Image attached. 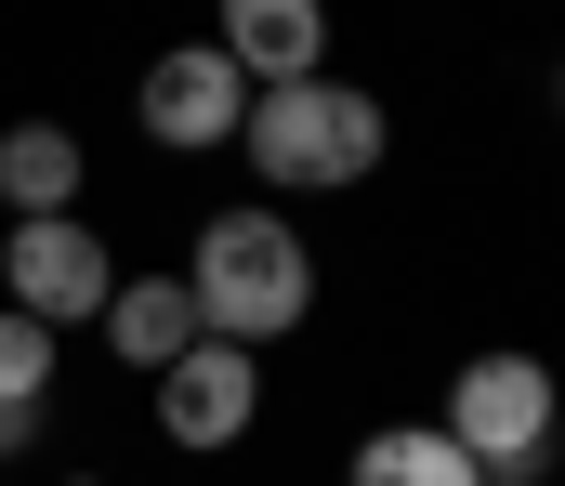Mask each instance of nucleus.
Listing matches in <instances>:
<instances>
[{
    "label": "nucleus",
    "instance_id": "9d476101",
    "mask_svg": "<svg viewBox=\"0 0 565 486\" xmlns=\"http://www.w3.org/2000/svg\"><path fill=\"white\" fill-rule=\"evenodd\" d=\"M355 486H487V474H473L434 421H395V434H369V447H355Z\"/></svg>",
    "mask_w": 565,
    "mask_h": 486
},
{
    "label": "nucleus",
    "instance_id": "20e7f679",
    "mask_svg": "<svg viewBox=\"0 0 565 486\" xmlns=\"http://www.w3.org/2000/svg\"><path fill=\"white\" fill-rule=\"evenodd\" d=\"M0 277H13V316H40V328L106 316V303H119V263H106V237H93L79 210H53V224H13Z\"/></svg>",
    "mask_w": 565,
    "mask_h": 486
},
{
    "label": "nucleus",
    "instance_id": "6e6552de",
    "mask_svg": "<svg viewBox=\"0 0 565 486\" xmlns=\"http://www.w3.org/2000/svg\"><path fill=\"white\" fill-rule=\"evenodd\" d=\"M106 342H119V368H184L211 328H198V303H184V277H132V290L106 303Z\"/></svg>",
    "mask_w": 565,
    "mask_h": 486
},
{
    "label": "nucleus",
    "instance_id": "ddd939ff",
    "mask_svg": "<svg viewBox=\"0 0 565 486\" xmlns=\"http://www.w3.org/2000/svg\"><path fill=\"white\" fill-rule=\"evenodd\" d=\"M66 486H93V474H66Z\"/></svg>",
    "mask_w": 565,
    "mask_h": 486
},
{
    "label": "nucleus",
    "instance_id": "f8f14e48",
    "mask_svg": "<svg viewBox=\"0 0 565 486\" xmlns=\"http://www.w3.org/2000/svg\"><path fill=\"white\" fill-rule=\"evenodd\" d=\"M13 447H26V408H0V461H13Z\"/></svg>",
    "mask_w": 565,
    "mask_h": 486
},
{
    "label": "nucleus",
    "instance_id": "0eeeda50",
    "mask_svg": "<svg viewBox=\"0 0 565 486\" xmlns=\"http://www.w3.org/2000/svg\"><path fill=\"white\" fill-rule=\"evenodd\" d=\"M224 66H237L250 93L316 79V66H329V13H316V0H224Z\"/></svg>",
    "mask_w": 565,
    "mask_h": 486
},
{
    "label": "nucleus",
    "instance_id": "f03ea898",
    "mask_svg": "<svg viewBox=\"0 0 565 486\" xmlns=\"http://www.w3.org/2000/svg\"><path fill=\"white\" fill-rule=\"evenodd\" d=\"M250 171L289 184V197H316V184H369L382 171V106L369 93H342V79H289V93H250Z\"/></svg>",
    "mask_w": 565,
    "mask_h": 486
},
{
    "label": "nucleus",
    "instance_id": "1a4fd4ad",
    "mask_svg": "<svg viewBox=\"0 0 565 486\" xmlns=\"http://www.w3.org/2000/svg\"><path fill=\"white\" fill-rule=\"evenodd\" d=\"M0 197H13V224H53L79 197V132H53V119L0 132Z\"/></svg>",
    "mask_w": 565,
    "mask_h": 486
},
{
    "label": "nucleus",
    "instance_id": "39448f33",
    "mask_svg": "<svg viewBox=\"0 0 565 486\" xmlns=\"http://www.w3.org/2000/svg\"><path fill=\"white\" fill-rule=\"evenodd\" d=\"M132 119L158 132V145H237V132H250V79L224 66V40H184V53L145 66Z\"/></svg>",
    "mask_w": 565,
    "mask_h": 486
},
{
    "label": "nucleus",
    "instance_id": "423d86ee",
    "mask_svg": "<svg viewBox=\"0 0 565 486\" xmlns=\"http://www.w3.org/2000/svg\"><path fill=\"white\" fill-rule=\"evenodd\" d=\"M250 421H264V355L198 342L184 368H158V434H171V447H237Z\"/></svg>",
    "mask_w": 565,
    "mask_h": 486
},
{
    "label": "nucleus",
    "instance_id": "f257e3e1",
    "mask_svg": "<svg viewBox=\"0 0 565 486\" xmlns=\"http://www.w3.org/2000/svg\"><path fill=\"white\" fill-rule=\"evenodd\" d=\"M184 303L211 342H237V355H264L289 328L316 316V250L289 237L277 210H211L198 224V263H184Z\"/></svg>",
    "mask_w": 565,
    "mask_h": 486
},
{
    "label": "nucleus",
    "instance_id": "7ed1b4c3",
    "mask_svg": "<svg viewBox=\"0 0 565 486\" xmlns=\"http://www.w3.org/2000/svg\"><path fill=\"white\" fill-rule=\"evenodd\" d=\"M487 486H540L553 474V368L540 355H473L447 381V421H434Z\"/></svg>",
    "mask_w": 565,
    "mask_h": 486
},
{
    "label": "nucleus",
    "instance_id": "9b49d317",
    "mask_svg": "<svg viewBox=\"0 0 565 486\" xmlns=\"http://www.w3.org/2000/svg\"><path fill=\"white\" fill-rule=\"evenodd\" d=\"M40 395H53V328H40V316H0V408L40 421Z\"/></svg>",
    "mask_w": 565,
    "mask_h": 486
}]
</instances>
